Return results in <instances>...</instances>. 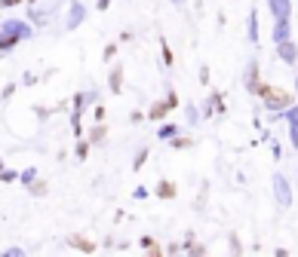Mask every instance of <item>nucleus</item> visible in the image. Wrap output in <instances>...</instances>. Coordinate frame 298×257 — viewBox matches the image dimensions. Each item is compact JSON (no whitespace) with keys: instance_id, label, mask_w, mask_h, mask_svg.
Here are the masks:
<instances>
[{"instance_id":"obj_9","label":"nucleus","mask_w":298,"mask_h":257,"mask_svg":"<svg viewBox=\"0 0 298 257\" xmlns=\"http://www.w3.org/2000/svg\"><path fill=\"white\" fill-rule=\"evenodd\" d=\"M114 55H117V46H108V49H104V62H111Z\"/></svg>"},{"instance_id":"obj_12","label":"nucleus","mask_w":298,"mask_h":257,"mask_svg":"<svg viewBox=\"0 0 298 257\" xmlns=\"http://www.w3.org/2000/svg\"><path fill=\"white\" fill-rule=\"evenodd\" d=\"M148 257H160V251H157V248H154V251H151V254H148Z\"/></svg>"},{"instance_id":"obj_13","label":"nucleus","mask_w":298,"mask_h":257,"mask_svg":"<svg viewBox=\"0 0 298 257\" xmlns=\"http://www.w3.org/2000/svg\"><path fill=\"white\" fill-rule=\"evenodd\" d=\"M172 3H182V0H172Z\"/></svg>"},{"instance_id":"obj_6","label":"nucleus","mask_w":298,"mask_h":257,"mask_svg":"<svg viewBox=\"0 0 298 257\" xmlns=\"http://www.w3.org/2000/svg\"><path fill=\"white\" fill-rule=\"evenodd\" d=\"M172 193H175V187H172L169 181H163V184H160V196H163V199H172Z\"/></svg>"},{"instance_id":"obj_10","label":"nucleus","mask_w":298,"mask_h":257,"mask_svg":"<svg viewBox=\"0 0 298 257\" xmlns=\"http://www.w3.org/2000/svg\"><path fill=\"white\" fill-rule=\"evenodd\" d=\"M19 3H25V0H0V6H19Z\"/></svg>"},{"instance_id":"obj_7","label":"nucleus","mask_w":298,"mask_h":257,"mask_svg":"<svg viewBox=\"0 0 298 257\" xmlns=\"http://www.w3.org/2000/svg\"><path fill=\"white\" fill-rule=\"evenodd\" d=\"M280 52H283V59H295V46H292V43H283V46H280Z\"/></svg>"},{"instance_id":"obj_3","label":"nucleus","mask_w":298,"mask_h":257,"mask_svg":"<svg viewBox=\"0 0 298 257\" xmlns=\"http://www.w3.org/2000/svg\"><path fill=\"white\" fill-rule=\"evenodd\" d=\"M120 86H123V67H114L111 70V89L120 92Z\"/></svg>"},{"instance_id":"obj_11","label":"nucleus","mask_w":298,"mask_h":257,"mask_svg":"<svg viewBox=\"0 0 298 257\" xmlns=\"http://www.w3.org/2000/svg\"><path fill=\"white\" fill-rule=\"evenodd\" d=\"M96 6H99V9H108V6H111V0H96Z\"/></svg>"},{"instance_id":"obj_8","label":"nucleus","mask_w":298,"mask_h":257,"mask_svg":"<svg viewBox=\"0 0 298 257\" xmlns=\"http://www.w3.org/2000/svg\"><path fill=\"white\" fill-rule=\"evenodd\" d=\"M74 248H83V251H93V242H86V239H71Z\"/></svg>"},{"instance_id":"obj_4","label":"nucleus","mask_w":298,"mask_h":257,"mask_svg":"<svg viewBox=\"0 0 298 257\" xmlns=\"http://www.w3.org/2000/svg\"><path fill=\"white\" fill-rule=\"evenodd\" d=\"M271 9L274 15H286V0H271Z\"/></svg>"},{"instance_id":"obj_5","label":"nucleus","mask_w":298,"mask_h":257,"mask_svg":"<svg viewBox=\"0 0 298 257\" xmlns=\"http://www.w3.org/2000/svg\"><path fill=\"white\" fill-rule=\"evenodd\" d=\"M160 55H163V64H172V49L166 46V40H160Z\"/></svg>"},{"instance_id":"obj_1","label":"nucleus","mask_w":298,"mask_h":257,"mask_svg":"<svg viewBox=\"0 0 298 257\" xmlns=\"http://www.w3.org/2000/svg\"><path fill=\"white\" fill-rule=\"evenodd\" d=\"M0 34H6V37H15V40H25V37L31 34V28L25 22H19V18H9V22L0 28Z\"/></svg>"},{"instance_id":"obj_2","label":"nucleus","mask_w":298,"mask_h":257,"mask_svg":"<svg viewBox=\"0 0 298 257\" xmlns=\"http://www.w3.org/2000/svg\"><path fill=\"white\" fill-rule=\"evenodd\" d=\"M86 18V6L80 3V0H71V6H68V18H65V25L68 28H77L80 22Z\"/></svg>"}]
</instances>
